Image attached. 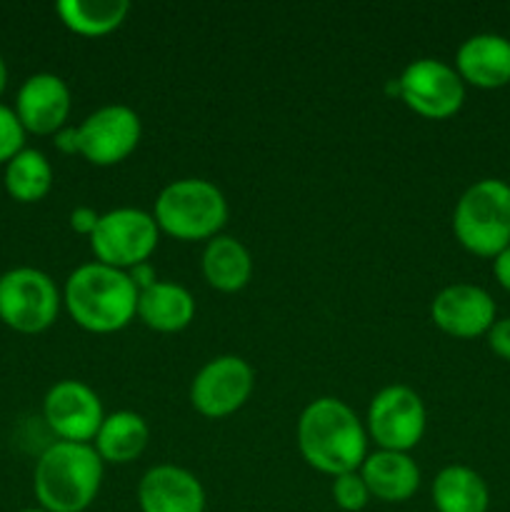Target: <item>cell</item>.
I'll use <instances>...</instances> for the list:
<instances>
[{
    "label": "cell",
    "instance_id": "cell-26",
    "mask_svg": "<svg viewBox=\"0 0 510 512\" xmlns=\"http://www.w3.org/2000/svg\"><path fill=\"white\" fill-rule=\"evenodd\" d=\"M488 340V348L498 355L500 360L510 363V318H498L493 323V328L485 335Z\"/></svg>",
    "mask_w": 510,
    "mask_h": 512
},
{
    "label": "cell",
    "instance_id": "cell-27",
    "mask_svg": "<svg viewBox=\"0 0 510 512\" xmlns=\"http://www.w3.org/2000/svg\"><path fill=\"white\" fill-rule=\"evenodd\" d=\"M98 220H100V213H95V210L88 208V205H80V208H75L73 213H70V228H73L78 235L90 238V235L95 233V228H98Z\"/></svg>",
    "mask_w": 510,
    "mask_h": 512
},
{
    "label": "cell",
    "instance_id": "cell-32",
    "mask_svg": "<svg viewBox=\"0 0 510 512\" xmlns=\"http://www.w3.org/2000/svg\"><path fill=\"white\" fill-rule=\"evenodd\" d=\"M20 512H48V510H43V508H28V510H20Z\"/></svg>",
    "mask_w": 510,
    "mask_h": 512
},
{
    "label": "cell",
    "instance_id": "cell-14",
    "mask_svg": "<svg viewBox=\"0 0 510 512\" xmlns=\"http://www.w3.org/2000/svg\"><path fill=\"white\" fill-rule=\"evenodd\" d=\"M70 88L65 80L55 73H35L20 85L18 100H15V115L25 133L55 135L68 125Z\"/></svg>",
    "mask_w": 510,
    "mask_h": 512
},
{
    "label": "cell",
    "instance_id": "cell-3",
    "mask_svg": "<svg viewBox=\"0 0 510 512\" xmlns=\"http://www.w3.org/2000/svg\"><path fill=\"white\" fill-rule=\"evenodd\" d=\"M103 468L93 445L55 440L35 463V500L48 512H85L98 498Z\"/></svg>",
    "mask_w": 510,
    "mask_h": 512
},
{
    "label": "cell",
    "instance_id": "cell-23",
    "mask_svg": "<svg viewBox=\"0 0 510 512\" xmlns=\"http://www.w3.org/2000/svg\"><path fill=\"white\" fill-rule=\"evenodd\" d=\"M50 188H53V168L40 150H20L5 165V190L15 203H40Z\"/></svg>",
    "mask_w": 510,
    "mask_h": 512
},
{
    "label": "cell",
    "instance_id": "cell-13",
    "mask_svg": "<svg viewBox=\"0 0 510 512\" xmlns=\"http://www.w3.org/2000/svg\"><path fill=\"white\" fill-rule=\"evenodd\" d=\"M435 328L458 340H475L488 335L498 320L493 295L473 283H453L440 290L430 303Z\"/></svg>",
    "mask_w": 510,
    "mask_h": 512
},
{
    "label": "cell",
    "instance_id": "cell-5",
    "mask_svg": "<svg viewBox=\"0 0 510 512\" xmlns=\"http://www.w3.org/2000/svg\"><path fill=\"white\" fill-rule=\"evenodd\" d=\"M455 240L478 258L503 253L510 245V185L483 178L470 185L453 210Z\"/></svg>",
    "mask_w": 510,
    "mask_h": 512
},
{
    "label": "cell",
    "instance_id": "cell-16",
    "mask_svg": "<svg viewBox=\"0 0 510 512\" xmlns=\"http://www.w3.org/2000/svg\"><path fill=\"white\" fill-rule=\"evenodd\" d=\"M455 73L473 88H505L510 85V40L498 33L470 35L455 53Z\"/></svg>",
    "mask_w": 510,
    "mask_h": 512
},
{
    "label": "cell",
    "instance_id": "cell-17",
    "mask_svg": "<svg viewBox=\"0 0 510 512\" xmlns=\"http://www.w3.org/2000/svg\"><path fill=\"white\" fill-rule=\"evenodd\" d=\"M370 498L380 503H405L420 488V468L408 453L375 450L360 465Z\"/></svg>",
    "mask_w": 510,
    "mask_h": 512
},
{
    "label": "cell",
    "instance_id": "cell-31",
    "mask_svg": "<svg viewBox=\"0 0 510 512\" xmlns=\"http://www.w3.org/2000/svg\"><path fill=\"white\" fill-rule=\"evenodd\" d=\"M5 85H8V65H5L3 55H0V95H3Z\"/></svg>",
    "mask_w": 510,
    "mask_h": 512
},
{
    "label": "cell",
    "instance_id": "cell-9",
    "mask_svg": "<svg viewBox=\"0 0 510 512\" xmlns=\"http://www.w3.org/2000/svg\"><path fill=\"white\" fill-rule=\"evenodd\" d=\"M400 100L425 120H448L465 103V83L453 65L435 58L413 60L398 78Z\"/></svg>",
    "mask_w": 510,
    "mask_h": 512
},
{
    "label": "cell",
    "instance_id": "cell-12",
    "mask_svg": "<svg viewBox=\"0 0 510 512\" xmlns=\"http://www.w3.org/2000/svg\"><path fill=\"white\" fill-rule=\"evenodd\" d=\"M43 418L63 443L93 445L105 413L98 393L80 380H60L45 393Z\"/></svg>",
    "mask_w": 510,
    "mask_h": 512
},
{
    "label": "cell",
    "instance_id": "cell-21",
    "mask_svg": "<svg viewBox=\"0 0 510 512\" xmlns=\"http://www.w3.org/2000/svg\"><path fill=\"white\" fill-rule=\"evenodd\" d=\"M433 505L438 512H488V483L468 465H448L433 480Z\"/></svg>",
    "mask_w": 510,
    "mask_h": 512
},
{
    "label": "cell",
    "instance_id": "cell-25",
    "mask_svg": "<svg viewBox=\"0 0 510 512\" xmlns=\"http://www.w3.org/2000/svg\"><path fill=\"white\" fill-rule=\"evenodd\" d=\"M20 150H25V128L15 110L0 105V165H8Z\"/></svg>",
    "mask_w": 510,
    "mask_h": 512
},
{
    "label": "cell",
    "instance_id": "cell-2",
    "mask_svg": "<svg viewBox=\"0 0 510 512\" xmlns=\"http://www.w3.org/2000/svg\"><path fill=\"white\" fill-rule=\"evenodd\" d=\"M138 288L128 273L103 263L75 268L65 280L63 305L75 325L95 335L128 328L138 313Z\"/></svg>",
    "mask_w": 510,
    "mask_h": 512
},
{
    "label": "cell",
    "instance_id": "cell-22",
    "mask_svg": "<svg viewBox=\"0 0 510 512\" xmlns=\"http://www.w3.org/2000/svg\"><path fill=\"white\" fill-rule=\"evenodd\" d=\"M58 18L80 38H103L115 33L130 13L125 0H63L55 5Z\"/></svg>",
    "mask_w": 510,
    "mask_h": 512
},
{
    "label": "cell",
    "instance_id": "cell-18",
    "mask_svg": "<svg viewBox=\"0 0 510 512\" xmlns=\"http://www.w3.org/2000/svg\"><path fill=\"white\" fill-rule=\"evenodd\" d=\"M135 318L155 333H180L195 318V300L183 285L158 280L138 295Z\"/></svg>",
    "mask_w": 510,
    "mask_h": 512
},
{
    "label": "cell",
    "instance_id": "cell-4",
    "mask_svg": "<svg viewBox=\"0 0 510 512\" xmlns=\"http://www.w3.org/2000/svg\"><path fill=\"white\" fill-rule=\"evenodd\" d=\"M153 218L160 233L180 243H208L228 223V200L210 180L183 178L160 190Z\"/></svg>",
    "mask_w": 510,
    "mask_h": 512
},
{
    "label": "cell",
    "instance_id": "cell-6",
    "mask_svg": "<svg viewBox=\"0 0 510 512\" xmlns=\"http://www.w3.org/2000/svg\"><path fill=\"white\" fill-rule=\"evenodd\" d=\"M63 295L48 273L15 268L0 275V320L10 330L38 335L58 320Z\"/></svg>",
    "mask_w": 510,
    "mask_h": 512
},
{
    "label": "cell",
    "instance_id": "cell-10",
    "mask_svg": "<svg viewBox=\"0 0 510 512\" xmlns=\"http://www.w3.org/2000/svg\"><path fill=\"white\" fill-rule=\"evenodd\" d=\"M255 373L238 355H218L195 373L190 383V405L208 420H223L238 413L250 400Z\"/></svg>",
    "mask_w": 510,
    "mask_h": 512
},
{
    "label": "cell",
    "instance_id": "cell-28",
    "mask_svg": "<svg viewBox=\"0 0 510 512\" xmlns=\"http://www.w3.org/2000/svg\"><path fill=\"white\" fill-rule=\"evenodd\" d=\"M128 278L133 280V285L138 288V293H143V290H148L150 285L158 283V273H155V268L150 263L135 265L133 270H128Z\"/></svg>",
    "mask_w": 510,
    "mask_h": 512
},
{
    "label": "cell",
    "instance_id": "cell-19",
    "mask_svg": "<svg viewBox=\"0 0 510 512\" xmlns=\"http://www.w3.org/2000/svg\"><path fill=\"white\" fill-rule=\"evenodd\" d=\"M203 278L218 293H240L253 278L250 250L233 235L208 240L203 250Z\"/></svg>",
    "mask_w": 510,
    "mask_h": 512
},
{
    "label": "cell",
    "instance_id": "cell-20",
    "mask_svg": "<svg viewBox=\"0 0 510 512\" xmlns=\"http://www.w3.org/2000/svg\"><path fill=\"white\" fill-rule=\"evenodd\" d=\"M148 443L150 428L143 415L133 413V410H118V413L105 415L93 440V448L103 463L128 465L145 453Z\"/></svg>",
    "mask_w": 510,
    "mask_h": 512
},
{
    "label": "cell",
    "instance_id": "cell-7",
    "mask_svg": "<svg viewBox=\"0 0 510 512\" xmlns=\"http://www.w3.org/2000/svg\"><path fill=\"white\" fill-rule=\"evenodd\" d=\"M88 240L95 263L128 273L135 265L148 263L160 243V228L153 213L140 208H115L100 215L98 228Z\"/></svg>",
    "mask_w": 510,
    "mask_h": 512
},
{
    "label": "cell",
    "instance_id": "cell-29",
    "mask_svg": "<svg viewBox=\"0 0 510 512\" xmlns=\"http://www.w3.org/2000/svg\"><path fill=\"white\" fill-rule=\"evenodd\" d=\"M493 275L495 280H498L500 288H503L505 293H510V245L503 253L493 258Z\"/></svg>",
    "mask_w": 510,
    "mask_h": 512
},
{
    "label": "cell",
    "instance_id": "cell-15",
    "mask_svg": "<svg viewBox=\"0 0 510 512\" xmlns=\"http://www.w3.org/2000/svg\"><path fill=\"white\" fill-rule=\"evenodd\" d=\"M140 512H205V488L190 470L155 465L138 483Z\"/></svg>",
    "mask_w": 510,
    "mask_h": 512
},
{
    "label": "cell",
    "instance_id": "cell-1",
    "mask_svg": "<svg viewBox=\"0 0 510 512\" xmlns=\"http://www.w3.org/2000/svg\"><path fill=\"white\" fill-rule=\"evenodd\" d=\"M298 450L318 473L338 478L368 458V433L355 410L338 398H318L300 413Z\"/></svg>",
    "mask_w": 510,
    "mask_h": 512
},
{
    "label": "cell",
    "instance_id": "cell-30",
    "mask_svg": "<svg viewBox=\"0 0 510 512\" xmlns=\"http://www.w3.org/2000/svg\"><path fill=\"white\" fill-rule=\"evenodd\" d=\"M53 143L60 153L75 155L78 153V128H70V125H65L63 130H58V133L53 135Z\"/></svg>",
    "mask_w": 510,
    "mask_h": 512
},
{
    "label": "cell",
    "instance_id": "cell-24",
    "mask_svg": "<svg viewBox=\"0 0 510 512\" xmlns=\"http://www.w3.org/2000/svg\"><path fill=\"white\" fill-rule=\"evenodd\" d=\"M333 500L345 512H360L370 503V490L365 485L360 470L333 478Z\"/></svg>",
    "mask_w": 510,
    "mask_h": 512
},
{
    "label": "cell",
    "instance_id": "cell-8",
    "mask_svg": "<svg viewBox=\"0 0 510 512\" xmlns=\"http://www.w3.org/2000/svg\"><path fill=\"white\" fill-rule=\"evenodd\" d=\"M425 405L408 385H388L370 400L365 433L378 450L408 453L425 435Z\"/></svg>",
    "mask_w": 510,
    "mask_h": 512
},
{
    "label": "cell",
    "instance_id": "cell-11",
    "mask_svg": "<svg viewBox=\"0 0 510 512\" xmlns=\"http://www.w3.org/2000/svg\"><path fill=\"white\" fill-rule=\"evenodd\" d=\"M143 135L138 113L128 105H103L78 125V155L95 168H113L135 153Z\"/></svg>",
    "mask_w": 510,
    "mask_h": 512
}]
</instances>
